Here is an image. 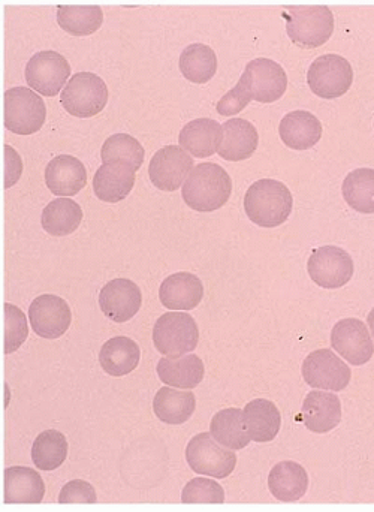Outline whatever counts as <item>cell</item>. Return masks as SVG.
Instances as JSON below:
<instances>
[{
	"instance_id": "277c9868",
	"label": "cell",
	"mask_w": 374,
	"mask_h": 512,
	"mask_svg": "<svg viewBox=\"0 0 374 512\" xmlns=\"http://www.w3.org/2000/svg\"><path fill=\"white\" fill-rule=\"evenodd\" d=\"M198 340V325L189 313H165L153 327V343L165 357L179 358L195 351Z\"/></svg>"
},
{
	"instance_id": "d590c367",
	"label": "cell",
	"mask_w": 374,
	"mask_h": 512,
	"mask_svg": "<svg viewBox=\"0 0 374 512\" xmlns=\"http://www.w3.org/2000/svg\"><path fill=\"white\" fill-rule=\"evenodd\" d=\"M144 156L146 152L140 141L128 134L111 135L101 150L104 164H125L134 168L135 171L140 170Z\"/></svg>"
},
{
	"instance_id": "9c48e42d",
	"label": "cell",
	"mask_w": 374,
	"mask_h": 512,
	"mask_svg": "<svg viewBox=\"0 0 374 512\" xmlns=\"http://www.w3.org/2000/svg\"><path fill=\"white\" fill-rule=\"evenodd\" d=\"M24 74L30 89L51 98L65 89L71 77V65L56 51H39L27 62Z\"/></svg>"
},
{
	"instance_id": "603a6c76",
	"label": "cell",
	"mask_w": 374,
	"mask_h": 512,
	"mask_svg": "<svg viewBox=\"0 0 374 512\" xmlns=\"http://www.w3.org/2000/svg\"><path fill=\"white\" fill-rule=\"evenodd\" d=\"M279 135L289 149H312L321 140L322 125L309 111H292L280 122Z\"/></svg>"
},
{
	"instance_id": "f35d334b",
	"label": "cell",
	"mask_w": 374,
	"mask_h": 512,
	"mask_svg": "<svg viewBox=\"0 0 374 512\" xmlns=\"http://www.w3.org/2000/svg\"><path fill=\"white\" fill-rule=\"evenodd\" d=\"M252 101V95H250L249 89H247L246 83L243 80L238 81L237 86L234 89L229 90L228 93L222 96L219 104H217V113L220 116H235V114L243 111L247 105Z\"/></svg>"
},
{
	"instance_id": "4fadbf2b",
	"label": "cell",
	"mask_w": 374,
	"mask_h": 512,
	"mask_svg": "<svg viewBox=\"0 0 374 512\" xmlns=\"http://www.w3.org/2000/svg\"><path fill=\"white\" fill-rule=\"evenodd\" d=\"M193 168L192 156L183 147L165 146L150 161L149 176L156 188L174 192L185 185Z\"/></svg>"
},
{
	"instance_id": "83f0119b",
	"label": "cell",
	"mask_w": 374,
	"mask_h": 512,
	"mask_svg": "<svg viewBox=\"0 0 374 512\" xmlns=\"http://www.w3.org/2000/svg\"><path fill=\"white\" fill-rule=\"evenodd\" d=\"M156 372L168 387L192 390L204 379L205 367L198 355L186 354L179 358H161Z\"/></svg>"
},
{
	"instance_id": "4316f807",
	"label": "cell",
	"mask_w": 374,
	"mask_h": 512,
	"mask_svg": "<svg viewBox=\"0 0 374 512\" xmlns=\"http://www.w3.org/2000/svg\"><path fill=\"white\" fill-rule=\"evenodd\" d=\"M244 426L252 441L264 444L279 435L282 417L279 409L270 400L256 399L243 409Z\"/></svg>"
},
{
	"instance_id": "7402d4cb",
	"label": "cell",
	"mask_w": 374,
	"mask_h": 512,
	"mask_svg": "<svg viewBox=\"0 0 374 512\" xmlns=\"http://www.w3.org/2000/svg\"><path fill=\"white\" fill-rule=\"evenodd\" d=\"M222 140V125L207 117L187 123L179 137L180 147L195 158H210L217 153Z\"/></svg>"
},
{
	"instance_id": "9a60e30c",
	"label": "cell",
	"mask_w": 374,
	"mask_h": 512,
	"mask_svg": "<svg viewBox=\"0 0 374 512\" xmlns=\"http://www.w3.org/2000/svg\"><path fill=\"white\" fill-rule=\"evenodd\" d=\"M30 325L42 339L56 340L68 331L72 322L69 304L53 294L36 297L29 307Z\"/></svg>"
},
{
	"instance_id": "cb8c5ba5",
	"label": "cell",
	"mask_w": 374,
	"mask_h": 512,
	"mask_svg": "<svg viewBox=\"0 0 374 512\" xmlns=\"http://www.w3.org/2000/svg\"><path fill=\"white\" fill-rule=\"evenodd\" d=\"M45 484L35 469L14 466L5 471V504H41Z\"/></svg>"
},
{
	"instance_id": "7a4b0ae2",
	"label": "cell",
	"mask_w": 374,
	"mask_h": 512,
	"mask_svg": "<svg viewBox=\"0 0 374 512\" xmlns=\"http://www.w3.org/2000/svg\"><path fill=\"white\" fill-rule=\"evenodd\" d=\"M294 198L288 186L279 180L262 179L247 189L244 212L247 218L262 228H276L291 216Z\"/></svg>"
},
{
	"instance_id": "d6986e66",
	"label": "cell",
	"mask_w": 374,
	"mask_h": 512,
	"mask_svg": "<svg viewBox=\"0 0 374 512\" xmlns=\"http://www.w3.org/2000/svg\"><path fill=\"white\" fill-rule=\"evenodd\" d=\"M204 297V285L195 274L180 271L171 274L159 288V300L170 310H192Z\"/></svg>"
},
{
	"instance_id": "1f68e13d",
	"label": "cell",
	"mask_w": 374,
	"mask_h": 512,
	"mask_svg": "<svg viewBox=\"0 0 374 512\" xmlns=\"http://www.w3.org/2000/svg\"><path fill=\"white\" fill-rule=\"evenodd\" d=\"M68 457V441L57 430H45L33 442L32 462L39 471L53 472L65 463Z\"/></svg>"
},
{
	"instance_id": "ffe728a7",
	"label": "cell",
	"mask_w": 374,
	"mask_h": 512,
	"mask_svg": "<svg viewBox=\"0 0 374 512\" xmlns=\"http://www.w3.org/2000/svg\"><path fill=\"white\" fill-rule=\"evenodd\" d=\"M223 140L219 156L225 161L240 162L249 159L258 149L259 135L255 125L244 119H231L223 123Z\"/></svg>"
},
{
	"instance_id": "44dd1931",
	"label": "cell",
	"mask_w": 374,
	"mask_h": 512,
	"mask_svg": "<svg viewBox=\"0 0 374 512\" xmlns=\"http://www.w3.org/2000/svg\"><path fill=\"white\" fill-rule=\"evenodd\" d=\"M134 168L125 164H102L93 177V191L104 203H120L135 186Z\"/></svg>"
},
{
	"instance_id": "836d02e7",
	"label": "cell",
	"mask_w": 374,
	"mask_h": 512,
	"mask_svg": "<svg viewBox=\"0 0 374 512\" xmlns=\"http://www.w3.org/2000/svg\"><path fill=\"white\" fill-rule=\"evenodd\" d=\"M104 12L101 6H57V23L74 36H87L102 26Z\"/></svg>"
},
{
	"instance_id": "7c38bea8",
	"label": "cell",
	"mask_w": 374,
	"mask_h": 512,
	"mask_svg": "<svg viewBox=\"0 0 374 512\" xmlns=\"http://www.w3.org/2000/svg\"><path fill=\"white\" fill-rule=\"evenodd\" d=\"M241 80L246 83L252 99L261 104L279 101L288 87L285 69L271 59L258 57L247 63Z\"/></svg>"
},
{
	"instance_id": "5bb4252c",
	"label": "cell",
	"mask_w": 374,
	"mask_h": 512,
	"mask_svg": "<svg viewBox=\"0 0 374 512\" xmlns=\"http://www.w3.org/2000/svg\"><path fill=\"white\" fill-rule=\"evenodd\" d=\"M331 345L352 366H363L372 360L374 343L369 328L357 318L337 322L331 331Z\"/></svg>"
},
{
	"instance_id": "d6a6232c",
	"label": "cell",
	"mask_w": 374,
	"mask_h": 512,
	"mask_svg": "<svg viewBox=\"0 0 374 512\" xmlns=\"http://www.w3.org/2000/svg\"><path fill=\"white\" fill-rule=\"evenodd\" d=\"M180 71L186 80L204 84L216 75L217 56L208 45L190 44L180 54Z\"/></svg>"
},
{
	"instance_id": "5b68a950",
	"label": "cell",
	"mask_w": 374,
	"mask_h": 512,
	"mask_svg": "<svg viewBox=\"0 0 374 512\" xmlns=\"http://www.w3.org/2000/svg\"><path fill=\"white\" fill-rule=\"evenodd\" d=\"M108 96L107 84L101 77L93 72H78L66 84L60 102L71 116L89 119L104 110Z\"/></svg>"
},
{
	"instance_id": "ac0fdd59",
	"label": "cell",
	"mask_w": 374,
	"mask_h": 512,
	"mask_svg": "<svg viewBox=\"0 0 374 512\" xmlns=\"http://www.w3.org/2000/svg\"><path fill=\"white\" fill-rule=\"evenodd\" d=\"M304 426L310 432L324 435L339 426L342 421V403L336 394L328 391H312L303 403Z\"/></svg>"
},
{
	"instance_id": "ba28073f",
	"label": "cell",
	"mask_w": 374,
	"mask_h": 512,
	"mask_svg": "<svg viewBox=\"0 0 374 512\" xmlns=\"http://www.w3.org/2000/svg\"><path fill=\"white\" fill-rule=\"evenodd\" d=\"M354 71L351 63L339 54H324L310 65L307 83L322 99H336L351 89Z\"/></svg>"
},
{
	"instance_id": "4dcf8cb0",
	"label": "cell",
	"mask_w": 374,
	"mask_h": 512,
	"mask_svg": "<svg viewBox=\"0 0 374 512\" xmlns=\"http://www.w3.org/2000/svg\"><path fill=\"white\" fill-rule=\"evenodd\" d=\"M210 433L214 441L229 450H243L252 442L244 426L243 411L238 408L217 412L211 420Z\"/></svg>"
},
{
	"instance_id": "f1b7e54d",
	"label": "cell",
	"mask_w": 374,
	"mask_h": 512,
	"mask_svg": "<svg viewBox=\"0 0 374 512\" xmlns=\"http://www.w3.org/2000/svg\"><path fill=\"white\" fill-rule=\"evenodd\" d=\"M196 408L195 394L192 391L176 390L164 387L156 393L153 400V411L162 423L170 426L185 424Z\"/></svg>"
},
{
	"instance_id": "ab89813d",
	"label": "cell",
	"mask_w": 374,
	"mask_h": 512,
	"mask_svg": "<svg viewBox=\"0 0 374 512\" xmlns=\"http://www.w3.org/2000/svg\"><path fill=\"white\" fill-rule=\"evenodd\" d=\"M98 496L92 484L83 480L69 481L63 486L59 496V504H96Z\"/></svg>"
},
{
	"instance_id": "8992f818",
	"label": "cell",
	"mask_w": 374,
	"mask_h": 512,
	"mask_svg": "<svg viewBox=\"0 0 374 512\" xmlns=\"http://www.w3.org/2000/svg\"><path fill=\"white\" fill-rule=\"evenodd\" d=\"M186 460L195 474L207 475L217 480L228 478L237 466L234 450L223 445L220 447L211 433H199L190 439L186 448Z\"/></svg>"
},
{
	"instance_id": "30bf717a",
	"label": "cell",
	"mask_w": 374,
	"mask_h": 512,
	"mask_svg": "<svg viewBox=\"0 0 374 512\" xmlns=\"http://www.w3.org/2000/svg\"><path fill=\"white\" fill-rule=\"evenodd\" d=\"M301 370L304 381L312 388L343 391L351 384V367L330 349L310 352Z\"/></svg>"
},
{
	"instance_id": "8fae6325",
	"label": "cell",
	"mask_w": 374,
	"mask_h": 512,
	"mask_svg": "<svg viewBox=\"0 0 374 512\" xmlns=\"http://www.w3.org/2000/svg\"><path fill=\"white\" fill-rule=\"evenodd\" d=\"M307 270L316 285L337 289L345 286L354 276V261L339 246H322L310 256Z\"/></svg>"
},
{
	"instance_id": "484cf974",
	"label": "cell",
	"mask_w": 374,
	"mask_h": 512,
	"mask_svg": "<svg viewBox=\"0 0 374 512\" xmlns=\"http://www.w3.org/2000/svg\"><path fill=\"white\" fill-rule=\"evenodd\" d=\"M140 358L138 343L125 336L107 340L99 352V364L105 373L114 378H122L134 372L140 364Z\"/></svg>"
},
{
	"instance_id": "3957f363",
	"label": "cell",
	"mask_w": 374,
	"mask_h": 512,
	"mask_svg": "<svg viewBox=\"0 0 374 512\" xmlns=\"http://www.w3.org/2000/svg\"><path fill=\"white\" fill-rule=\"evenodd\" d=\"M286 32L298 47L318 48L334 32V15L328 6H283Z\"/></svg>"
},
{
	"instance_id": "60d3db41",
	"label": "cell",
	"mask_w": 374,
	"mask_h": 512,
	"mask_svg": "<svg viewBox=\"0 0 374 512\" xmlns=\"http://www.w3.org/2000/svg\"><path fill=\"white\" fill-rule=\"evenodd\" d=\"M23 164H21L20 155L12 149L11 146H5V188L14 186L20 179Z\"/></svg>"
},
{
	"instance_id": "52a82bcc",
	"label": "cell",
	"mask_w": 374,
	"mask_h": 512,
	"mask_svg": "<svg viewBox=\"0 0 374 512\" xmlns=\"http://www.w3.org/2000/svg\"><path fill=\"white\" fill-rule=\"evenodd\" d=\"M47 107L38 93L27 87L5 92V128L17 135H32L44 126Z\"/></svg>"
},
{
	"instance_id": "74e56055",
	"label": "cell",
	"mask_w": 374,
	"mask_h": 512,
	"mask_svg": "<svg viewBox=\"0 0 374 512\" xmlns=\"http://www.w3.org/2000/svg\"><path fill=\"white\" fill-rule=\"evenodd\" d=\"M182 502L183 504H223L225 492L216 481L195 478L183 489Z\"/></svg>"
},
{
	"instance_id": "e0dca14e",
	"label": "cell",
	"mask_w": 374,
	"mask_h": 512,
	"mask_svg": "<svg viewBox=\"0 0 374 512\" xmlns=\"http://www.w3.org/2000/svg\"><path fill=\"white\" fill-rule=\"evenodd\" d=\"M45 183L56 197H74L87 185L86 167L75 156H56L45 168Z\"/></svg>"
},
{
	"instance_id": "2e32d148",
	"label": "cell",
	"mask_w": 374,
	"mask_h": 512,
	"mask_svg": "<svg viewBox=\"0 0 374 512\" xmlns=\"http://www.w3.org/2000/svg\"><path fill=\"white\" fill-rule=\"evenodd\" d=\"M143 304L140 286L129 279H114L99 292L102 313L117 324L128 322L137 315Z\"/></svg>"
},
{
	"instance_id": "d4e9b609",
	"label": "cell",
	"mask_w": 374,
	"mask_h": 512,
	"mask_svg": "<svg viewBox=\"0 0 374 512\" xmlns=\"http://www.w3.org/2000/svg\"><path fill=\"white\" fill-rule=\"evenodd\" d=\"M268 489L277 501H300L309 489V475L298 463L280 462L268 475Z\"/></svg>"
},
{
	"instance_id": "8d00e7d4",
	"label": "cell",
	"mask_w": 374,
	"mask_h": 512,
	"mask_svg": "<svg viewBox=\"0 0 374 512\" xmlns=\"http://www.w3.org/2000/svg\"><path fill=\"white\" fill-rule=\"evenodd\" d=\"M29 336L27 318L20 307L5 304V354L17 351Z\"/></svg>"
},
{
	"instance_id": "f546056e",
	"label": "cell",
	"mask_w": 374,
	"mask_h": 512,
	"mask_svg": "<svg viewBox=\"0 0 374 512\" xmlns=\"http://www.w3.org/2000/svg\"><path fill=\"white\" fill-rule=\"evenodd\" d=\"M83 221L80 204L71 198H56L47 204L41 216V225L45 233L54 237L69 236L75 233Z\"/></svg>"
},
{
	"instance_id": "b9f144b4",
	"label": "cell",
	"mask_w": 374,
	"mask_h": 512,
	"mask_svg": "<svg viewBox=\"0 0 374 512\" xmlns=\"http://www.w3.org/2000/svg\"><path fill=\"white\" fill-rule=\"evenodd\" d=\"M367 324H369V328L372 330L374 340V309H372V312H370L369 316H367Z\"/></svg>"
},
{
	"instance_id": "6da1fadb",
	"label": "cell",
	"mask_w": 374,
	"mask_h": 512,
	"mask_svg": "<svg viewBox=\"0 0 374 512\" xmlns=\"http://www.w3.org/2000/svg\"><path fill=\"white\" fill-rule=\"evenodd\" d=\"M232 194L231 176L213 162L196 165L183 185L182 197L195 212L210 213L222 209Z\"/></svg>"
},
{
	"instance_id": "e575fe53",
	"label": "cell",
	"mask_w": 374,
	"mask_h": 512,
	"mask_svg": "<svg viewBox=\"0 0 374 512\" xmlns=\"http://www.w3.org/2000/svg\"><path fill=\"white\" fill-rule=\"evenodd\" d=\"M343 197L351 209L364 215L374 213V170L358 168L348 174L343 182Z\"/></svg>"
}]
</instances>
